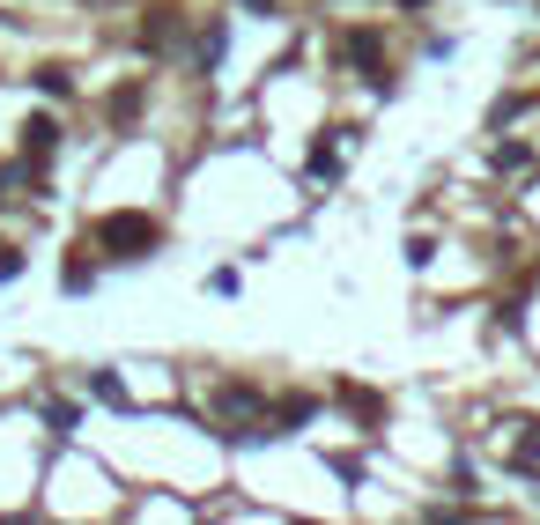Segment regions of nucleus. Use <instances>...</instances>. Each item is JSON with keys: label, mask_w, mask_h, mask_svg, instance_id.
Here are the masks:
<instances>
[{"label": "nucleus", "mask_w": 540, "mask_h": 525, "mask_svg": "<svg viewBox=\"0 0 540 525\" xmlns=\"http://www.w3.org/2000/svg\"><path fill=\"white\" fill-rule=\"evenodd\" d=\"M97 237H104L111 259H148V252H156V222H148V215H111Z\"/></svg>", "instance_id": "1"}, {"label": "nucleus", "mask_w": 540, "mask_h": 525, "mask_svg": "<svg viewBox=\"0 0 540 525\" xmlns=\"http://www.w3.org/2000/svg\"><path fill=\"white\" fill-rule=\"evenodd\" d=\"M348 67H370V82L385 89V74H378V37H363V30L348 37Z\"/></svg>", "instance_id": "2"}, {"label": "nucleus", "mask_w": 540, "mask_h": 525, "mask_svg": "<svg viewBox=\"0 0 540 525\" xmlns=\"http://www.w3.org/2000/svg\"><path fill=\"white\" fill-rule=\"evenodd\" d=\"M23 141H30V156L45 163L52 148H60V126H52V119H30V126H23Z\"/></svg>", "instance_id": "3"}, {"label": "nucleus", "mask_w": 540, "mask_h": 525, "mask_svg": "<svg viewBox=\"0 0 540 525\" xmlns=\"http://www.w3.org/2000/svg\"><path fill=\"white\" fill-rule=\"evenodd\" d=\"M45 422H52V437H74V429H82V407L52 400V407H45Z\"/></svg>", "instance_id": "4"}, {"label": "nucleus", "mask_w": 540, "mask_h": 525, "mask_svg": "<svg viewBox=\"0 0 540 525\" xmlns=\"http://www.w3.org/2000/svg\"><path fill=\"white\" fill-rule=\"evenodd\" d=\"M89 385H97V400H104V407H126V385L111 378V370H97V378H89Z\"/></svg>", "instance_id": "5"}, {"label": "nucleus", "mask_w": 540, "mask_h": 525, "mask_svg": "<svg viewBox=\"0 0 540 525\" xmlns=\"http://www.w3.org/2000/svg\"><path fill=\"white\" fill-rule=\"evenodd\" d=\"M23 274V252H0V281H15Z\"/></svg>", "instance_id": "6"}, {"label": "nucleus", "mask_w": 540, "mask_h": 525, "mask_svg": "<svg viewBox=\"0 0 540 525\" xmlns=\"http://www.w3.org/2000/svg\"><path fill=\"white\" fill-rule=\"evenodd\" d=\"M407 8H422V0H407Z\"/></svg>", "instance_id": "7"}]
</instances>
